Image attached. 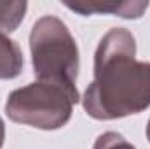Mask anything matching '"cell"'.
I'll list each match as a JSON object with an SVG mask.
<instances>
[{
    "label": "cell",
    "mask_w": 150,
    "mask_h": 149,
    "mask_svg": "<svg viewBox=\"0 0 150 149\" xmlns=\"http://www.w3.org/2000/svg\"><path fill=\"white\" fill-rule=\"evenodd\" d=\"M147 139H149V142H150V119H149V123H147Z\"/></svg>",
    "instance_id": "cell-9"
},
{
    "label": "cell",
    "mask_w": 150,
    "mask_h": 149,
    "mask_svg": "<svg viewBox=\"0 0 150 149\" xmlns=\"http://www.w3.org/2000/svg\"><path fill=\"white\" fill-rule=\"evenodd\" d=\"M4 140H5V125H4V119L0 117V149L4 146Z\"/></svg>",
    "instance_id": "cell-8"
},
{
    "label": "cell",
    "mask_w": 150,
    "mask_h": 149,
    "mask_svg": "<svg viewBox=\"0 0 150 149\" xmlns=\"http://www.w3.org/2000/svg\"><path fill=\"white\" fill-rule=\"evenodd\" d=\"M79 98L77 86L35 81L11 91L5 114L14 123L38 130H58L70 121Z\"/></svg>",
    "instance_id": "cell-2"
},
{
    "label": "cell",
    "mask_w": 150,
    "mask_h": 149,
    "mask_svg": "<svg viewBox=\"0 0 150 149\" xmlns=\"http://www.w3.org/2000/svg\"><path fill=\"white\" fill-rule=\"evenodd\" d=\"M30 53L37 81L75 86L79 75V47L67 25L56 16L37 19L30 32Z\"/></svg>",
    "instance_id": "cell-3"
},
{
    "label": "cell",
    "mask_w": 150,
    "mask_h": 149,
    "mask_svg": "<svg viewBox=\"0 0 150 149\" xmlns=\"http://www.w3.org/2000/svg\"><path fill=\"white\" fill-rule=\"evenodd\" d=\"M70 11H74L80 16H91V14H112L124 19H138L145 14L149 2H67L65 4Z\"/></svg>",
    "instance_id": "cell-4"
},
{
    "label": "cell",
    "mask_w": 150,
    "mask_h": 149,
    "mask_svg": "<svg viewBox=\"0 0 150 149\" xmlns=\"http://www.w3.org/2000/svg\"><path fill=\"white\" fill-rule=\"evenodd\" d=\"M82 105L100 121L120 119L150 107V63L136 60V40L126 28L108 30L94 53V79Z\"/></svg>",
    "instance_id": "cell-1"
},
{
    "label": "cell",
    "mask_w": 150,
    "mask_h": 149,
    "mask_svg": "<svg viewBox=\"0 0 150 149\" xmlns=\"http://www.w3.org/2000/svg\"><path fill=\"white\" fill-rule=\"evenodd\" d=\"M93 149H136V148L131 142H127L120 133H117V132H105V133H101L96 139Z\"/></svg>",
    "instance_id": "cell-7"
},
{
    "label": "cell",
    "mask_w": 150,
    "mask_h": 149,
    "mask_svg": "<svg viewBox=\"0 0 150 149\" xmlns=\"http://www.w3.org/2000/svg\"><path fill=\"white\" fill-rule=\"evenodd\" d=\"M26 9V2H0V34L14 32L23 23Z\"/></svg>",
    "instance_id": "cell-6"
},
{
    "label": "cell",
    "mask_w": 150,
    "mask_h": 149,
    "mask_svg": "<svg viewBox=\"0 0 150 149\" xmlns=\"http://www.w3.org/2000/svg\"><path fill=\"white\" fill-rule=\"evenodd\" d=\"M23 53L7 35L0 34V79H14L23 72Z\"/></svg>",
    "instance_id": "cell-5"
}]
</instances>
